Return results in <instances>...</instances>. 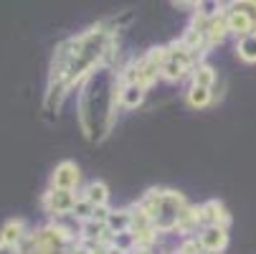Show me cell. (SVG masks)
<instances>
[{
  "mask_svg": "<svg viewBox=\"0 0 256 254\" xmlns=\"http://www.w3.org/2000/svg\"><path fill=\"white\" fill-rule=\"evenodd\" d=\"M224 16H226L228 33H236L241 39L248 33H256V3H251V0L228 6V11Z\"/></svg>",
  "mask_w": 256,
  "mask_h": 254,
  "instance_id": "obj_1",
  "label": "cell"
},
{
  "mask_svg": "<svg viewBox=\"0 0 256 254\" xmlns=\"http://www.w3.org/2000/svg\"><path fill=\"white\" fill-rule=\"evenodd\" d=\"M193 56V51L186 46V44H172L170 49H168V54H165V61H162V77L165 79H170V82H175V79H180L182 74H186V69L190 66V59Z\"/></svg>",
  "mask_w": 256,
  "mask_h": 254,
  "instance_id": "obj_2",
  "label": "cell"
},
{
  "mask_svg": "<svg viewBox=\"0 0 256 254\" xmlns=\"http://www.w3.org/2000/svg\"><path fill=\"white\" fill-rule=\"evenodd\" d=\"M51 183H54V188H58V191H71V188L79 183V168L71 163V160H64V163L54 170Z\"/></svg>",
  "mask_w": 256,
  "mask_h": 254,
  "instance_id": "obj_3",
  "label": "cell"
},
{
  "mask_svg": "<svg viewBox=\"0 0 256 254\" xmlns=\"http://www.w3.org/2000/svg\"><path fill=\"white\" fill-rule=\"evenodd\" d=\"M44 203H46V208L54 211V213H66V211H74L76 198H74V193H71V191H58V188H54V191L46 193Z\"/></svg>",
  "mask_w": 256,
  "mask_h": 254,
  "instance_id": "obj_4",
  "label": "cell"
},
{
  "mask_svg": "<svg viewBox=\"0 0 256 254\" xmlns=\"http://www.w3.org/2000/svg\"><path fill=\"white\" fill-rule=\"evenodd\" d=\"M200 221L208 224V226H226L228 224V213H226L224 203L221 201H208L200 208Z\"/></svg>",
  "mask_w": 256,
  "mask_h": 254,
  "instance_id": "obj_5",
  "label": "cell"
},
{
  "mask_svg": "<svg viewBox=\"0 0 256 254\" xmlns=\"http://www.w3.org/2000/svg\"><path fill=\"white\" fill-rule=\"evenodd\" d=\"M226 244H228V234L224 226H208L200 234V246L206 251H221V249H226Z\"/></svg>",
  "mask_w": 256,
  "mask_h": 254,
  "instance_id": "obj_6",
  "label": "cell"
},
{
  "mask_svg": "<svg viewBox=\"0 0 256 254\" xmlns=\"http://www.w3.org/2000/svg\"><path fill=\"white\" fill-rule=\"evenodd\" d=\"M236 56L246 64H256V33H248L236 44Z\"/></svg>",
  "mask_w": 256,
  "mask_h": 254,
  "instance_id": "obj_7",
  "label": "cell"
},
{
  "mask_svg": "<svg viewBox=\"0 0 256 254\" xmlns=\"http://www.w3.org/2000/svg\"><path fill=\"white\" fill-rule=\"evenodd\" d=\"M23 241V221H8L0 231V244L6 246H16Z\"/></svg>",
  "mask_w": 256,
  "mask_h": 254,
  "instance_id": "obj_8",
  "label": "cell"
},
{
  "mask_svg": "<svg viewBox=\"0 0 256 254\" xmlns=\"http://www.w3.org/2000/svg\"><path fill=\"white\" fill-rule=\"evenodd\" d=\"M127 226H132V213L130 211H112L106 219V229H112L117 234H122Z\"/></svg>",
  "mask_w": 256,
  "mask_h": 254,
  "instance_id": "obj_9",
  "label": "cell"
},
{
  "mask_svg": "<svg viewBox=\"0 0 256 254\" xmlns=\"http://www.w3.org/2000/svg\"><path fill=\"white\" fill-rule=\"evenodd\" d=\"M106 196H109V191H106V186L102 183V180H94V183H89V188H86V193H84V198H86L92 206H104V203H106Z\"/></svg>",
  "mask_w": 256,
  "mask_h": 254,
  "instance_id": "obj_10",
  "label": "cell"
},
{
  "mask_svg": "<svg viewBox=\"0 0 256 254\" xmlns=\"http://www.w3.org/2000/svg\"><path fill=\"white\" fill-rule=\"evenodd\" d=\"M142 97H144V92H142V87H137V84H130V87H124V89L120 92V102H122L124 107H137V104L142 102Z\"/></svg>",
  "mask_w": 256,
  "mask_h": 254,
  "instance_id": "obj_11",
  "label": "cell"
},
{
  "mask_svg": "<svg viewBox=\"0 0 256 254\" xmlns=\"http://www.w3.org/2000/svg\"><path fill=\"white\" fill-rule=\"evenodd\" d=\"M216 82V74L210 66H198L196 74H193V87H203V89H210V84Z\"/></svg>",
  "mask_w": 256,
  "mask_h": 254,
  "instance_id": "obj_12",
  "label": "cell"
},
{
  "mask_svg": "<svg viewBox=\"0 0 256 254\" xmlns=\"http://www.w3.org/2000/svg\"><path fill=\"white\" fill-rule=\"evenodd\" d=\"M188 102H190L193 107H206V104L210 102V89H203V87H193V89L188 92Z\"/></svg>",
  "mask_w": 256,
  "mask_h": 254,
  "instance_id": "obj_13",
  "label": "cell"
},
{
  "mask_svg": "<svg viewBox=\"0 0 256 254\" xmlns=\"http://www.w3.org/2000/svg\"><path fill=\"white\" fill-rule=\"evenodd\" d=\"M104 231H106V224H99V221H86V224H84V236H86V239L102 241V239H104Z\"/></svg>",
  "mask_w": 256,
  "mask_h": 254,
  "instance_id": "obj_14",
  "label": "cell"
},
{
  "mask_svg": "<svg viewBox=\"0 0 256 254\" xmlns=\"http://www.w3.org/2000/svg\"><path fill=\"white\" fill-rule=\"evenodd\" d=\"M74 216H76V219H92V216H94V206H92L86 198H82V201H76V206H74Z\"/></svg>",
  "mask_w": 256,
  "mask_h": 254,
  "instance_id": "obj_15",
  "label": "cell"
},
{
  "mask_svg": "<svg viewBox=\"0 0 256 254\" xmlns=\"http://www.w3.org/2000/svg\"><path fill=\"white\" fill-rule=\"evenodd\" d=\"M0 254H18L16 246H6V244H0Z\"/></svg>",
  "mask_w": 256,
  "mask_h": 254,
  "instance_id": "obj_16",
  "label": "cell"
},
{
  "mask_svg": "<svg viewBox=\"0 0 256 254\" xmlns=\"http://www.w3.org/2000/svg\"><path fill=\"white\" fill-rule=\"evenodd\" d=\"M71 254H92V249H86V246H82V244H79V246H76L74 251H71Z\"/></svg>",
  "mask_w": 256,
  "mask_h": 254,
  "instance_id": "obj_17",
  "label": "cell"
},
{
  "mask_svg": "<svg viewBox=\"0 0 256 254\" xmlns=\"http://www.w3.org/2000/svg\"><path fill=\"white\" fill-rule=\"evenodd\" d=\"M109 254H127V251H122V249H117V246H112V249H109Z\"/></svg>",
  "mask_w": 256,
  "mask_h": 254,
  "instance_id": "obj_18",
  "label": "cell"
},
{
  "mask_svg": "<svg viewBox=\"0 0 256 254\" xmlns=\"http://www.w3.org/2000/svg\"><path fill=\"white\" fill-rule=\"evenodd\" d=\"M137 254H150V251H148V249H142V251H137Z\"/></svg>",
  "mask_w": 256,
  "mask_h": 254,
  "instance_id": "obj_19",
  "label": "cell"
}]
</instances>
